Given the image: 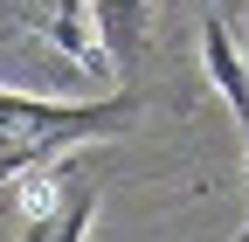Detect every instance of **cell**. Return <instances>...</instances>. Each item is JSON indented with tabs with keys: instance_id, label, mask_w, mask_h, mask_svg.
Returning <instances> with one entry per match:
<instances>
[{
	"instance_id": "4",
	"label": "cell",
	"mask_w": 249,
	"mask_h": 242,
	"mask_svg": "<svg viewBox=\"0 0 249 242\" xmlns=\"http://www.w3.org/2000/svg\"><path fill=\"white\" fill-rule=\"evenodd\" d=\"M201 49H208V76H214V90L235 104V118H242V138H249V63L235 55V42H229V28H222V14H208L201 21Z\"/></svg>"
},
{
	"instance_id": "1",
	"label": "cell",
	"mask_w": 249,
	"mask_h": 242,
	"mask_svg": "<svg viewBox=\"0 0 249 242\" xmlns=\"http://www.w3.org/2000/svg\"><path fill=\"white\" fill-rule=\"evenodd\" d=\"M132 125H139V97L55 104V97H28V90H0V180H21V173L62 159L70 145L118 138Z\"/></svg>"
},
{
	"instance_id": "3",
	"label": "cell",
	"mask_w": 249,
	"mask_h": 242,
	"mask_svg": "<svg viewBox=\"0 0 249 242\" xmlns=\"http://www.w3.org/2000/svg\"><path fill=\"white\" fill-rule=\"evenodd\" d=\"M83 7H90V21H97V42H104V55H111V69H139L152 0H83Z\"/></svg>"
},
{
	"instance_id": "2",
	"label": "cell",
	"mask_w": 249,
	"mask_h": 242,
	"mask_svg": "<svg viewBox=\"0 0 249 242\" xmlns=\"http://www.w3.org/2000/svg\"><path fill=\"white\" fill-rule=\"evenodd\" d=\"M90 215H97V187L76 166H35L14 180V194L0 201V242H83Z\"/></svg>"
}]
</instances>
